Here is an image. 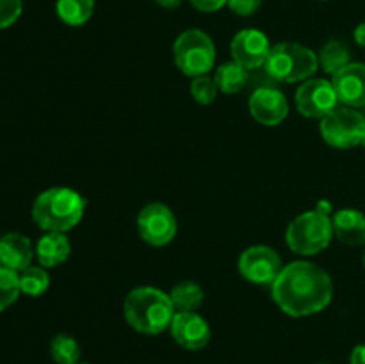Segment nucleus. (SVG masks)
I'll use <instances>...</instances> for the list:
<instances>
[{"mask_svg":"<svg viewBox=\"0 0 365 364\" xmlns=\"http://www.w3.org/2000/svg\"><path fill=\"white\" fill-rule=\"evenodd\" d=\"M78 364H88V363H78Z\"/></svg>","mask_w":365,"mask_h":364,"instance_id":"34","label":"nucleus"},{"mask_svg":"<svg viewBox=\"0 0 365 364\" xmlns=\"http://www.w3.org/2000/svg\"><path fill=\"white\" fill-rule=\"evenodd\" d=\"M250 114L266 127H274L280 125L289 114V103L284 93L277 88H264L255 89L250 96Z\"/></svg>","mask_w":365,"mask_h":364,"instance_id":"13","label":"nucleus"},{"mask_svg":"<svg viewBox=\"0 0 365 364\" xmlns=\"http://www.w3.org/2000/svg\"><path fill=\"white\" fill-rule=\"evenodd\" d=\"M50 355H52L56 364H78V360H81V345L71 335L57 334L50 341Z\"/></svg>","mask_w":365,"mask_h":364,"instance_id":"22","label":"nucleus"},{"mask_svg":"<svg viewBox=\"0 0 365 364\" xmlns=\"http://www.w3.org/2000/svg\"><path fill=\"white\" fill-rule=\"evenodd\" d=\"M360 145H362L364 148H365V132H364V138H362V143H360Z\"/></svg>","mask_w":365,"mask_h":364,"instance_id":"32","label":"nucleus"},{"mask_svg":"<svg viewBox=\"0 0 365 364\" xmlns=\"http://www.w3.org/2000/svg\"><path fill=\"white\" fill-rule=\"evenodd\" d=\"M319 68L317 54L294 41H284L271 46L266 61L267 74L282 82L309 81Z\"/></svg>","mask_w":365,"mask_h":364,"instance_id":"5","label":"nucleus"},{"mask_svg":"<svg viewBox=\"0 0 365 364\" xmlns=\"http://www.w3.org/2000/svg\"><path fill=\"white\" fill-rule=\"evenodd\" d=\"M138 232L148 245L164 246L177 234V218L164 203H148L138 214Z\"/></svg>","mask_w":365,"mask_h":364,"instance_id":"8","label":"nucleus"},{"mask_svg":"<svg viewBox=\"0 0 365 364\" xmlns=\"http://www.w3.org/2000/svg\"><path fill=\"white\" fill-rule=\"evenodd\" d=\"M331 223H334V236L341 243L349 246L365 245V214L362 211L351 207L337 211Z\"/></svg>","mask_w":365,"mask_h":364,"instance_id":"16","label":"nucleus"},{"mask_svg":"<svg viewBox=\"0 0 365 364\" xmlns=\"http://www.w3.org/2000/svg\"><path fill=\"white\" fill-rule=\"evenodd\" d=\"M239 273L252 284H273L282 271V259L277 250L266 245L246 248L239 257Z\"/></svg>","mask_w":365,"mask_h":364,"instance_id":"9","label":"nucleus"},{"mask_svg":"<svg viewBox=\"0 0 365 364\" xmlns=\"http://www.w3.org/2000/svg\"><path fill=\"white\" fill-rule=\"evenodd\" d=\"M182 0H155V4H159L164 9H175V7L180 6Z\"/></svg>","mask_w":365,"mask_h":364,"instance_id":"31","label":"nucleus"},{"mask_svg":"<svg viewBox=\"0 0 365 364\" xmlns=\"http://www.w3.org/2000/svg\"><path fill=\"white\" fill-rule=\"evenodd\" d=\"M349 364H365V343L356 345L349 355Z\"/></svg>","mask_w":365,"mask_h":364,"instance_id":"29","label":"nucleus"},{"mask_svg":"<svg viewBox=\"0 0 365 364\" xmlns=\"http://www.w3.org/2000/svg\"><path fill=\"white\" fill-rule=\"evenodd\" d=\"M364 268H365V252H364Z\"/></svg>","mask_w":365,"mask_h":364,"instance_id":"33","label":"nucleus"},{"mask_svg":"<svg viewBox=\"0 0 365 364\" xmlns=\"http://www.w3.org/2000/svg\"><path fill=\"white\" fill-rule=\"evenodd\" d=\"M214 81H216L220 91L227 93V95H235L248 82V70L245 66H241V64L235 63V61H232V63L221 64L217 68Z\"/></svg>","mask_w":365,"mask_h":364,"instance_id":"20","label":"nucleus"},{"mask_svg":"<svg viewBox=\"0 0 365 364\" xmlns=\"http://www.w3.org/2000/svg\"><path fill=\"white\" fill-rule=\"evenodd\" d=\"M24 11V0H0V31L11 27Z\"/></svg>","mask_w":365,"mask_h":364,"instance_id":"26","label":"nucleus"},{"mask_svg":"<svg viewBox=\"0 0 365 364\" xmlns=\"http://www.w3.org/2000/svg\"><path fill=\"white\" fill-rule=\"evenodd\" d=\"M203 289L196 282L184 280L178 282L170 293V298L173 302L175 310H195L203 303Z\"/></svg>","mask_w":365,"mask_h":364,"instance_id":"21","label":"nucleus"},{"mask_svg":"<svg viewBox=\"0 0 365 364\" xmlns=\"http://www.w3.org/2000/svg\"><path fill=\"white\" fill-rule=\"evenodd\" d=\"M71 245L64 232H46L36 245V259L39 266L56 268L70 257Z\"/></svg>","mask_w":365,"mask_h":364,"instance_id":"17","label":"nucleus"},{"mask_svg":"<svg viewBox=\"0 0 365 364\" xmlns=\"http://www.w3.org/2000/svg\"><path fill=\"white\" fill-rule=\"evenodd\" d=\"M232 57L246 70L266 66L271 52L269 38L259 29H242L234 36L230 45Z\"/></svg>","mask_w":365,"mask_h":364,"instance_id":"11","label":"nucleus"},{"mask_svg":"<svg viewBox=\"0 0 365 364\" xmlns=\"http://www.w3.org/2000/svg\"><path fill=\"white\" fill-rule=\"evenodd\" d=\"M86 200L70 188H50L39 193L32 206V220L46 232H68L82 220Z\"/></svg>","mask_w":365,"mask_h":364,"instance_id":"3","label":"nucleus"},{"mask_svg":"<svg viewBox=\"0 0 365 364\" xmlns=\"http://www.w3.org/2000/svg\"><path fill=\"white\" fill-rule=\"evenodd\" d=\"M171 335L185 350H202L210 341V327L195 310H177L171 321Z\"/></svg>","mask_w":365,"mask_h":364,"instance_id":"12","label":"nucleus"},{"mask_svg":"<svg viewBox=\"0 0 365 364\" xmlns=\"http://www.w3.org/2000/svg\"><path fill=\"white\" fill-rule=\"evenodd\" d=\"M20 275L18 271L0 264V313L13 305L20 296Z\"/></svg>","mask_w":365,"mask_h":364,"instance_id":"24","label":"nucleus"},{"mask_svg":"<svg viewBox=\"0 0 365 364\" xmlns=\"http://www.w3.org/2000/svg\"><path fill=\"white\" fill-rule=\"evenodd\" d=\"M18 275H20L21 293L32 298L41 296L50 285V275L43 266H29Z\"/></svg>","mask_w":365,"mask_h":364,"instance_id":"23","label":"nucleus"},{"mask_svg":"<svg viewBox=\"0 0 365 364\" xmlns=\"http://www.w3.org/2000/svg\"><path fill=\"white\" fill-rule=\"evenodd\" d=\"M334 223L327 211H307L289 223L285 239L292 252L299 256H316L330 245Z\"/></svg>","mask_w":365,"mask_h":364,"instance_id":"4","label":"nucleus"},{"mask_svg":"<svg viewBox=\"0 0 365 364\" xmlns=\"http://www.w3.org/2000/svg\"><path fill=\"white\" fill-rule=\"evenodd\" d=\"M217 91H220V88H217L214 79L207 77V75H200V77L192 79L191 95L192 98H195L198 103H202V106H209V103H212L214 100H216Z\"/></svg>","mask_w":365,"mask_h":364,"instance_id":"25","label":"nucleus"},{"mask_svg":"<svg viewBox=\"0 0 365 364\" xmlns=\"http://www.w3.org/2000/svg\"><path fill=\"white\" fill-rule=\"evenodd\" d=\"M175 63L189 77L207 75L216 63V46L210 36L200 29H189L177 38L173 45Z\"/></svg>","mask_w":365,"mask_h":364,"instance_id":"6","label":"nucleus"},{"mask_svg":"<svg viewBox=\"0 0 365 364\" xmlns=\"http://www.w3.org/2000/svg\"><path fill=\"white\" fill-rule=\"evenodd\" d=\"M192 4V7L202 13H216L221 7L227 6L228 0H189Z\"/></svg>","mask_w":365,"mask_h":364,"instance_id":"28","label":"nucleus"},{"mask_svg":"<svg viewBox=\"0 0 365 364\" xmlns=\"http://www.w3.org/2000/svg\"><path fill=\"white\" fill-rule=\"evenodd\" d=\"M227 6L237 16H252L262 6V0H228Z\"/></svg>","mask_w":365,"mask_h":364,"instance_id":"27","label":"nucleus"},{"mask_svg":"<svg viewBox=\"0 0 365 364\" xmlns=\"http://www.w3.org/2000/svg\"><path fill=\"white\" fill-rule=\"evenodd\" d=\"M353 38H355L356 45L365 49V21H364V24L356 25L355 32H353Z\"/></svg>","mask_w":365,"mask_h":364,"instance_id":"30","label":"nucleus"},{"mask_svg":"<svg viewBox=\"0 0 365 364\" xmlns=\"http://www.w3.org/2000/svg\"><path fill=\"white\" fill-rule=\"evenodd\" d=\"M296 107L307 118L323 120L335 107H339V96L331 81L327 79H309L296 91Z\"/></svg>","mask_w":365,"mask_h":364,"instance_id":"10","label":"nucleus"},{"mask_svg":"<svg viewBox=\"0 0 365 364\" xmlns=\"http://www.w3.org/2000/svg\"><path fill=\"white\" fill-rule=\"evenodd\" d=\"M317 59H319V66L323 68V71L334 77L335 74H339L342 68L351 63V50H349L348 43L342 39H330L323 45Z\"/></svg>","mask_w":365,"mask_h":364,"instance_id":"18","label":"nucleus"},{"mask_svg":"<svg viewBox=\"0 0 365 364\" xmlns=\"http://www.w3.org/2000/svg\"><path fill=\"white\" fill-rule=\"evenodd\" d=\"M125 320L134 330L155 335L171 327L175 307L170 295L157 288H135L127 295L123 303Z\"/></svg>","mask_w":365,"mask_h":364,"instance_id":"2","label":"nucleus"},{"mask_svg":"<svg viewBox=\"0 0 365 364\" xmlns=\"http://www.w3.org/2000/svg\"><path fill=\"white\" fill-rule=\"evenodd\" d=\"M365 116L353 107H335L321 120V136L335 148H353L362 143Z\"/></svg>","mask_w":365,"mask_h":364,"instance_id":"7","label":"nucleus"},{"mask_svg":"<svg viewBox=\"0 0 365 364\" xmlns=\"http://www.w3.org/2000/svg\"><path fill=\"white\" fill-rule=\"evenodd\" d=\"M277 305L292 318H305L327 309L334 296L331 277L309 261H294L282 268L271 284Z\"/></svg>","mask_w":365,"mask_h":364,"instance_id":"1","label":"nucleus"},{"mask_svg":"<svg viewBox=\"0 0 365 364\" xmlns=\"http://www.w3.org/2000/svg\"><path fill=\"white\" fill-rule=\"evenodd\" d=\"M36 256V248L27 236L20 232H9L0 238V264L13 271H24L31 266Z\"/></svg>","mask_w":365,"mask_h":364,"instance_id":"15","label":"nucleus"},{"mask_svg":"<svg viewBox=\"0 0 365 364\" xmlns=\"http://www.w3.org/2000/svg\"><path fill=\"white\" fill-rule=\"evenodd\" d=\"M331 84L337 91L339 102L353 109L365 107V64L349 63L331 77Z\"/></svg>","mask_w":365,"mask_h":364,"instance_id":"14","label":"nucleus"},{"mask_svg":"<svg viewBox=\"0 0 365 364\" xmlns=\"http://www.w3.org/2000/svg\"><path fill=\"white\" fill-rule=\"evenodd\" d=\"M95 11V0H56V13L70 27L88 24Z\"/></svg>","mask_w":365,"mask_h":364,"instance_id":"19","label":"nucleus"}]
</instances>
